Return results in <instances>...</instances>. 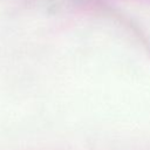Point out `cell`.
I'll list each match as a JSON object with an SVG mask.
<instances>
[]
</instances>
